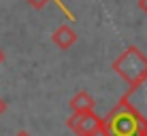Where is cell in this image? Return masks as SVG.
Returning a JSON list of instances; mask_svg holds the SVG:
<instances>
[{
  "mask_svg": "<svg viewBox=\"0 0 147 136\" xmlns=\"http://www.w3.org/2000/svg\"><path fill=\"white\" fill-rule=\"evenodd\" d=\"M145 132L147 121L121 102H117L102 117V136H145Z\"/></svg>",
  "mask_w": 147,
  "mask_h": 136,
  "instance_id": "1",
  "label": "cell"
},
{
  "mask_svg": "<svg viewBox=\"0 0 147 136\" xmlns=\"http://www.w3.org/2000/svg\"><path fill=\"white\" fill-rule=\"evenodd\" d=\"M111 68L119 74L128 85H136L139 81L147 79V55L139 47H128L119 58L113 60Z\"/></svg>",
  "mask_w": 147,
  "mask_h": 136,
  "instance_id": "2",
  "label": "cell"
},
{
  "mask_svg": "<svg viewBox=\"0 0 147 136\" xmlns=\"http://www.w3.org/2000/svg\"><path fill=\"white\" fill-rule=\"evenodd\" d=\"M66 125L68 130H73L75 136H98L102 130V117H98L94 111H81L70 115Z\"/></svg>",
  "mask_w": 147,
  "mask_h": 136,
  "instance_id": "3",
  "label": "cell"
},
{
  "mask_svg": "<svg viewBox=\"0 0 147 136\" xmlns=\"http://www.w3.org/2000/svg\"><path fill=\"white\" fill-rule=\"evenodd\" d=\"M119 102L132 109L139 117H143L147 121V79L139 81L136 85H130V89L119 98Z\"/></svg>",
  "mask_w": 147,
  "mask_h": 136,
  "instance_id": "4",
  "label": "cell"
},
{
  "mask_svg": "<svg viewBox=\"0 0 147 136\" xmlns=\"http://www.w3.org/2000/svg\"><path fill=\"white\" fill-rule=\"evenodd\" d=\"M51 41L55 43V47H60V49H70L75 43H77V32H75L70 26L62 23V26H58L53 30Z\"/></svg>",
  "mask_w": 147,
  "mask_h": 136,
  "instance_id": "5",
  "label": "cell"
},
{
  "mask_svg": "<svg viewBox=\"0 0 147 136\" xmlns=\"http://www.w3.org/2000/svg\"><path fill=\"white\" fill-rule=\"evenodd\" d=\"M68 107L73 109V113H81V111H94L96 107V100L92 98V94L85 92V89H81V92H77L70 98Z\"/></svg>",
  "mask_w": 147,
  "mask_h": 136,
  "instance_id": "6",
  "label": "cell"
},
{
  "mask_svg": "<svg viewBox=\"0 0 147 136\" xmlns=\"http://www.w3.org/2000/svg\"><path fill=\"white\" fill-rule=\"evenodd\" d=\"M47 2H51V0H28V4H30L32 9H43ZM55 2H58V0H55Z\"/></svg>",
  "mask_w": 147,
  "mask_h": 136,
  "instance_id": "7",
  "label": "cell"
},
{
  "mask_svg": "<svg viewBox=\"0 0 147 136\" xmlns=\"http://www.w3.org/2000/svg\"><path fill=\"white\" fill-rule=\"evenodd\" d=\"M7 113V102H4V98H0V117Z\"/></svg>",
  "mask_w": 147,
  "mask_h": 136,
  "instance_id": "8",
  "label": "cell"
},
{
  "mask_svg": "<svg viewBox=\"0 0 147 136\" xmlns=\"http://www.w3.org/2000/svg\"><path fill=\"white\" fill-rule=\"evenodd\" d=\"M139 9L147 15V0H139Z\"/></svg>",
  "mask_w": 147,
  "mask_h": 136,
  "instance_id": "9",
  "label": "cell"
},
{
  "mask_svg": "<svg viewBox=\"0 0 147 136\" xmlns=\"http://www.w3.org/2000/svg\"><path fill=\"white\" fill-rule=\"evenodd\" d=\"M15 136H30V132H26V130H19V132L15 134Z\"/></svg>",
  "mask_w": 147,
  "mask_h": 136,
  "instance_id": "10",
  "label": "cell"
},
{
  "mask_svg": "<svg viewBox=\"0 0 147 136\" xmlns=\"http://www.w3.org/2000/svg\"><path fill=\"white\" fill-rule=\"evenodd\" d=\"M4 62V53H2V49H0V64Z\"/></svg>",
  "mask_w": 147,
  "mask_h": 136,
  "instance_id": "11",
  "label": "cell"
},
{
  "mask_svg": "<svg viewBox=\"0 0 147 136\" xmlns=\"http://www.w3.org/2000/svg\"><path fill=\"white\" fill-rule=\"evenodd\" d=\"M145 136H147V132H145Z\"/></svg>",
  "mask_w": 147,
  "mask_h": 136,
  "instance_id": "12",
  "label": "cell"
}]
</instances>
